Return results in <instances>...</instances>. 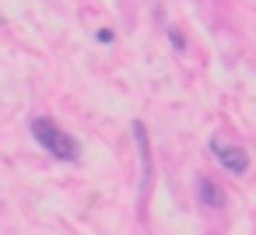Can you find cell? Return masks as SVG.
<instances>
[{
  "label": "cell",
  "instance_id": "6da1fadb",
  "mask_svg": "<svg viewBox=\"0 0 256 235\" xmlns=\"http://www.w3.org/2000/svg\"><path fill=\"white\" fill-rule=\"evenodd\" d=\"M28 126H32V137H36V140H39L53 158H60V162H74V158H78V151H81V148H78V140H74L70 134H64L53 120L39 116V120H32Z\"/></svg>",
  "mask_w": 256,
  "mask_h": 235
},
{
  "label": "cell",
  "instance_id": "7a4b0ae2",
  "mask_svg": "<svg viewBox=\"0 0 256 235\" xmlns=\"http://www.w3.org/2000/svg\"><path fill=\"white\" fill-rule=\"evenodd\" d=\"M210 151H214V158L221 162V168L232 172V176H242V172L249 168V154H246L242 148H228V144H221V140H210Z\"/></svg>",
  "mask_w": 256,
  "mask_h": 235
},
{
  "label": "cell",
  "instance_id": "3957f363",
  "mask_svg": "<svg viewBox=\"0 0 256 235\" xmlns=\"http://www.w3.org/2000/svg\"><path fill=\"white\" fill-rule=\"evenodd\" d=\"M196 196H200V204L204 207H210V210H221L224 207V193L218 190V182L214 179H207V176H200L196 179Z\"/></svg>",
  "mask_w": 256,
  "mask_h": 235
},
{
  "label": "cell",
  "instance_id": "277c9868",
  "mask_svg": "<svg viewBox=\"0 0 256 235\" xmlns=\"http://www.w3.org/2000/svg\"><path fill=\"white\" fill-rule=\"evenodd\" d=\"M98 42H106V46H109V42H112V32H109V28H102V32H98Z\"/></svg>",
  "mask_w": 256,
  "mask_h": 235
}]
</instances>
